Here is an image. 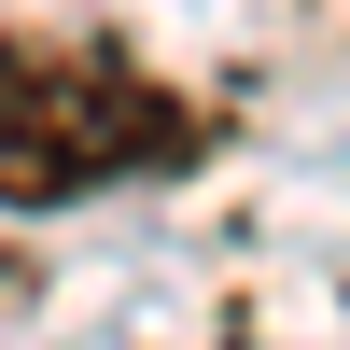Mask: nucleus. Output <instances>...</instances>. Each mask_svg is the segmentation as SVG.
I'll return each instance as SVG.
<instances>
[{
    "label": "nucleus",
    "mask_w": 350,
    "mask_h": 350,
    "mask_svg": "<svg viewBox=\"0 0 350 350\" xmlns=\"http://www.w3.org/2000/svg\"><path fill=\"white\" fill-rule=\"evenodd\" d=\"M211 154V112L112 42H14L0 56V211H70L112 183H168Z\"/></svg>",
    "instance_id": "1"
}]
</instances>
